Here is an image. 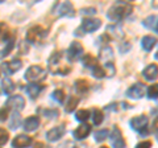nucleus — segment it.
Returning <instances> with one entry per match:
<instances>
[{
  "label": "nucleus",
  "instance_id": "f257e3e1",
  "mask_svg": "<svg viewBox=\"0 0 158 148\" xmlns=\"http://www.w3.org/2000/svg\"><path fill=\"white\" fill-rule=\"evenodd\" d=\"M49 72L52 74H58V76H66L71 70L70 62H69L67 56H65L62 52H54L48 61Z\"/></svg>",
  "mask_w": 158,
  "mask_h": 148
},
{
  "label": "nucleus",
  "instance_id": "f03ea898",
  "mask_svg": "<svg viewBox=\"0 0 158 148\" xmlns=\"http://www.w3.org/2000/svg\"><path fill=\"white\" fill-rule=\"evenodd\" d=\"M132 11H133V7H132L131 3L117 2L116 4H113V6L110 8L107 16L112 21H120V20H123V19H125L128 15H131Z\"/></svg>",
  "mask_w": 158,
  "mask_h": 148
},
{
  "label": "nucleus",
  "instance_id": "7ed1b4c3",
  "mask_svg": "<svg viewBox=\"0 0 158 148\" xmlns=\"http://www.w3.org/2000/svg\"><path fill=\"white\" fill-rule=\"evenodd\" d=\"M24 77H25V80L29 81L31 83H38L46 78V70L41 66L34 65V66H31L28 69Z\"/></svg>",
  "mask_w": 158,
  "mask_h": 148
},
{
  "label": "nucleus",
  "instance_id": "20e7f679",
  "mask_svg": "<svg viewBox=\"0 0 158 148\" xmlns=\"http://www.w3.org/2000/svg\"><path fill=\"white\" fill-rule=\"evenodd\" d=\"M46 34H48V31L45 28H42L41 25H34L27 32V40L29 42L36 44V42L42 41Z\"/></svg>",
  "mask_w": 158,
  "mask_h": 148
},
{
  "label": "nucleus",
  "instance_id": "39448f33",
  "mask_svg": "<svg viewBox=\"0 0 158 148\" xmlns=\"http://www.w3.org/2000/svg\"><path fill=\"white\" fill-rule=\"evenodd\" d=\"M53 11L56 15H58V16H70V17H73L74 15H75V9H74L73 4L69 3V2L56 4Z\"/></svg>",
  "mask_w": 158,
  "mask_h": 148
},
{
  "label": "nucleus",
  "instance_id": "423d86ee",
  "mask_svg": "<svg viewBox=\"0 0 158 148\" xmlns=\"http://www.w3.org/2000/svg\"><path fill=\"white\" fill-rule=\"evenodd\" d=\"M146 126H148V118L145 115L135 116V118H132V120H131V127L135 131L140 132V134L146 135L148 132H149V131L146 130Z\"/></svg>",
  "mask_w": 158,
  "mask_h": 148
},
{
  "label": "nucleus",
  "instance_id": "0eeeda50",
  "mask_svg": "<svg viewBox=\"0 0 158 148\" xmlns=\"http://www.w3.org/2000/svg\"><path fill=\"white\" fill-rule=\"evenodd\" d=\"M102 25V21L99 19H92V17H86L82 21V27H81V32L85 33H91L98 31Z\"/></svg>",
  "mask_w": 158,
  "mask_h": 148
},
{
  "label": "nucleus",
  "instance_id": "6e6552de",
  "mask_svg": "<svg viewBox=\"0 0 158 148\" xmlns=\"http://www.w3.org/2000/svg\"><path fill=\"white\" fill-rule=\"evenodd\" d=\"M111 146L113 148H125L127 144H125V140L123 139V135H121V131L118 130V127L115 126L113 127V130L111 132Z\"/></svg>",
  "mask_w": 158,
  "mask_h": 148
},
{
  "label": "nucleus",
  "instance_id": "1a4fd4ad",
  "mask_svg": "<svg viewBox=\"0 0 158 148\" xmlns=\"http://www.w3.org/2000/svg\"><path fill=\"white\" fill-rule=\"evenodd\" d=\"M23 66V62L20 58H13L12 61H8V62H4L2 65V69L3 72L7 74V76H11V74H13L15 72L20 70Z\"/></svg>",
  "mask_w": 158,
  "mask_h": 148
},
{
  "label": "nucleus",
  "instance_id": "9d476101",
  "mask_svg": "<svg viewBox=\"0 0 158 148\" xmlns=\"http://www.w3.org/2000/svg\"><path fill=\"white\" fill-rule=\"evenodd\" d=\"M82 53H83L82 44L74 41V42H71V45H70V48H69V50H67V58L69 60H71V61H75L82 56Z\"/></svg>",
  "mask_w": 158,
  "mask_h": 148
},
{
  "label": "nucleus",
  "instance_id": "9b49d317",
  "mask_svg": "<svg viewBox=\"0 0 158 148\" xmlns=\"http://www.w3.org/2000/svg\"><path fill=\"white\" fill-rule=\"evenodd\" d=\"M4 106L13 107L15 110L21 111L24 108V106H25V101H24V98L21 95H12V97H9L7 99V102H6V105Z\"/></svg>",
  "mask_w": 158,
  "mask_h": 148
},
{
  "label": "nucleus",
  "instance_id": "f8f14e48",
  "mask_svg": "<svg viewBox=\"0 0 158 148\" xmlns=\"http://www.w3.org/2000/svg\"><path fill=\"white\" fill-rule=\"evenodd\" d=\"M144 94H145V87L142 83H136V85L131 86L127 90V97L133 98V99H138V98L144 97Z\"/></svg>",
  "mask_w": 158,
  "mask_h": 148
},
{
  "label": "nucleus",
  "instance_id": "ddd939ff",
  "mask_svg": "<svg viewBox=\"0 0 158 148\" xmlns=\"http://www.w3.org/2000/svg\"><path fill=\"white\" fill-rule=\"evenodd\" d=\"M65 132H66V130L63 128V126L54 127V128H52L50 131L46 132V139H48L49 141H56V140H58V139H61V137L65 135Z\"/></svg>",
  "mask_w": 158,
  "mask_h": 148
},
{
  "label": "nucleus",
  "instance_id": "4468645a",
  "mask_svg": "<svg viewBox=\"0 0 158 148\" xmlns=\"http://www.w3.org/2000/svg\"><path fill=\"white\" fill-rule=\"evenodd\" d=\"M31 144H32V137H29L28 135H19L12 141V146L15 148H27Z\"/></svg>",
  "mask_w": 158,
  "mask_h": 148
},
{
  "label": "nucleus",
  "instance_id": "2eb2a0df",
  "mask_svg": "<svg viewBox=\"0 0 158 148\" xmlns=\"http://www.w3.org/2000/svg\"><path fill=\"white\" fill-rule=\"evenodd\" d=\"M142 76L146 81H154L158 78V66L154 65V63H152L148 67L144 69V72H142Z\"/></svg>",
  "mask_w": 158,
  "mask_h": 148
},
{
  "label": "nucleus",
  "instance_id": "dca6fc26",
  "mask_svg": "<svg viewBox=\"0 0 158 148\" xmlns=\"http://www.w3.org/2000/svg\"><path fill=\"white\" fill-rule=\"evenodd\" d=\"M90 132H91V127L86 124V123H83L82 126H79L75 131L73 132V135L75 139L78 140H82V139H85V137H87L88 135H90Z\"/></svg>",
  "mask_w": 158,
  "mask_h": 148
},
{
  "label": "nucleus",
  "instance_id": "f3484780",
  "mask_svg": "<svg viewBox=\"0 0 158 148\" xmlns=\"http://www.w3.org/2000/svg\"><path fill=\"white\" fill-rule=\"evenodd\" d=\"M42 89H44V85H40V83H29L25 90H27V94L31 97L32 99H36L40 93L42 91Z\"/></svg>",
  "mask_w": 158,
  "mask_h": 148
},
{
  "label": "nucleus",
  "instance_id": "a211bd4d",
  "mask_svg": "<svg viewBox=\"0 0 158 148\" xmlns=\"http://www.w3.org/2000/svg\"><path fill=\"white\" fill-rule=\"evenodd\" d=\"M40 126V119L38 116H29L27 118V120L24 122V130L25 131H34Z\"/></svg>",
  "mask_w": 158,
  "mask_h": 148
},
{
  "label": "nucleus",
  "instance_id": "6ab92c4d",
  "mask_svg": "<svg viewBox=\"0 0 158 148\" xmlns=\"http://www.w3.org/2000/svg\"><path fill=\"white\" fill-rule=\"evenodd\" d=\"M156 44H157V38L153 36H145V37H142V40H141V46L146 52L152 50Z\"/></svg>",
  "mask_w": 158,
  "mask_h": 148
},
{
  "label": "nucleus",
  "instance_id": "aec40b11",
  "mask_svg": "<svg viewBox=\"0 0 158 148\" xmlns=\"http://www.w3.org/2000/svg\"><path fill=\"white\" fill-rule=\"evenodd\" d=\"M13 36L9 32V28L7 27L6 23H0V44L2 42H8Z\"/></svg>",
  "mask_w": 158,
  "mask_h": 148
},
{
  "label": "nucleus",
  "instance_id": "412c9836",
  "mask_svg": "<svg viewBox=\"0 0 158 148\" xmlns=\"http://www.w3.org/2000/svg\"><path fill=\"white\" fill-rule=\"evenodd\" d=\"M82 62H83V65H85L86 67H90L91 70H92L94 67H96V66L99 65L98 58H95V57L92 56V54H86V56H83Z\"/></svg>",
  "mask_w": 158,
  "mask_h": 148
},
{
  "label": "nucleus",
  "instance_id": "4be33fe9",
  "mask_svg": "<svg viewBox=\"0 0 158 148\" xmlns=\"http://www.w3.org/2000/svg\"><path fill=\"white\" fill-rule=\"evenodd\" d=\"M142 24H144V27L148 28V29H156L157 25H158V16H157V15L148 16L145 20L142 21Z\"/></svg>",
  "mask_w": 158,
  "mask_h": 148
},
{
  "label": "nucleus",
  "instance_id": "5701e85b",
  "mask_svg": "<svg viewBox=\"0 0 158 148\" xmlns=\"http://www.w3.org/2000/svg\"><path fill=\"white\" fill-rule=\"evenodd\" d=\"M75 89L78 93H81V94H85L90 90V82L86 81V80H77L75 81Z\"/></svg>",
  "mask_w": 158,
  "mask_h": 148
},
{
  "label": "nucleus",
  "instance_id": "b1692460",
  "mask_svg": "<svg viewBox=\"0 0 158 148\" xmlns=\"http://www.w3.org/2000/svg\"><path fill=\"white\" fill-rule=\"evenodd\" d=\"M2 86H3V90L6 94H11L15 90V83L11 81V78H4L2 81Z\"/></svg>",
  "mask_w": 158,
  "mask_h": 148
},
{
  "label": "nucleus",
  "instance_id": "393cba45",
  "mask_svg": "<svg viewBox=\"0 0 158 148\" xmlns=\"http://www.w3.org/2000/svg\"><path fill=\"white\" fill-rule=\"evenodd\" d=\"M100 58L103 61H104L106 63H111L110 60L112 58V49L110 46H106V48H103L102 50H100Z\"/></svg>",
  "mask_w": 158,
  "mask_h": 148
},
{
  "label": "nucleus",
  "instance_id": "a878e982",
  "mask_svg": "<svg viewBox=\"0 0 158 148\" xmlns=\"http://www.w3.org/2000/svg\"><path fill=\"white\" fill-rule=\"evenodd\" d=\"M78 105H79V98L78 97H70L69 98L67 105H66V112H73Z\"/></svg>",
  "mask_w": 158,
  "mask_h": 148
},
{
  "label": "nucleus",
  "instance_id": "bb28decb",
  "mask_svg": "<svg viewBox=\"0 0 158 148\" xmlns=\"http://www.w3.org/2000/svg\"><path fill=\"white\" fill-rule=\"evenodd\" d=\"M13 46H15V37H12L11 40H9V41L7 42V46L4 48L3 50H0V58H4V57H7L8 54L12 52Z\"/></svg>",
  "mask_w": 158,
  "mask_h": 148
},
{
  "label": "nucleus",
  "instance_id": "cd10ccee",
  "mask_svg": "<svg viewBox=\"0 0 158 148\" xmlns=\"http://www.w3.org/2000/svg\"><path fill=\"white\" fill-rule=\"evenodd\" d=\"M148 97L150 99H158V83H153L148 89Z\"/></svg>",
  "mask_w": 158,
  "mask_h": 148
},
{
  "label": "nucleus",
  "instance_id": "c85d7f7f",
  "mask_svg": "<svg viewBox=\"0 0 158 148\" xmlns=\"http://www.w3.org/2000/svg\"><path fill=\"white\" fill-rule=\"evenodd\" d=\"M92 76L95 77V78H103V77L107 76V73H106V70H104V67H103L100 63H99L96 67L92 69Z\"/></svg>",
  "mask_w": 158,
  "mask_h": 148
},
{
  "label": "nucleus",
  "instance_id": "c756f323",
  "mask_svg": "<svg viewBox=\"0 0 158 148\" xmlns=\"http://www.w3.org/2000/svg\"><path fill=\"white\" fill-rule=\"evenodd\" d=\"M92 114H94V118H92V119H94V124L99 126L103 122V119H104V115H103V112L99 110V108H95Z\"/></svg>",
  "mask_w": 158,
  "mask_h": 148
},
{
  "label": "nucleus",
  "instance_id": "7c9ffc66",
  "mask_svg": "<svg viewBox=\"0 0 158 148\" xmlns=\"http://www.w3.org/2000/svg\"><path fill=\"white\" fill-rule=\"evenodd\" d=\"M75 118L79 122H86L88 118H90V111L88 110H79L75 114Z\"/></svg>",
  "mask_w": 158,
  "mask_h": 148
},
{
  "label": "nucleus",
  "instance_id": "2f4dec72",
  "mask_svg": "<svg viewBox=\"0 0 158 148\" xmlns=\"http://www.w3.org/2000/svg\"><path fill=\"white\" fill-rule=\"evenodd\" d=\"M108 135H110V131L106 130V128H103V130L95 132V140L96 141H103L104 139H107Z\"/></svg>",
  "mask_w": 158,
  "mask_h": 148
},
{
  "label": "nucleus",
  "instance_id": "473e14b6",
  "mask_svg": "<svg viewBox=\"0 0 158 148\" xmlns=\"http://www.w3.org/2000/svg\"><path fill=\"white\" fill-rule=\"evenodd\" d=\"M53 99L58 102V103H62L63 101H65V93H63V90H61V89H58V90H54L53 93Z\"/></svg>",
  "mask_w": 158,
  "mask_h": 148
},
{
  "label": "nucleus",
  "instance_id": "72a5a7b5",
  "mask_svg": "<svg viewBox=\"0 0 158 148\" xmlns=\"http://www.w3.org/2000/svg\"><path fill=\"white\" fill-rule=\"evenodd\" d=\"M19 126H20V115H19V112H15L13 116H12V120H11V123H9V128L16 130Z\"/></svg>",
  "mask_w": 158,
  "mask_h": 148
},
{
  "label": "nucleus",
  "instance_id": "f704fd0d",
  "mask_svg": "<svg viewBox=\"0 0 158 148\" xmlns=\"http://www.w3.org/2000/svg\"><path fill=\"white\" fill-rule=\"evenodd\" d=\"M9 139V135H8V132L4 130V128H0V146H4L6 143L8 141Z\"/></svg>",
  "mask_w": 158,
  "mask_h": 148
},
{
  "label": "nucleus",
  "instance_id": "c9c22d12",
  "mask_svg": "<svg viewBox=\"0 0 158 148\" xmlns=\"http://www.w3.org/2000/svg\"><path fill=\"white\" fill-rule=\"evenodd\" d=\"M8 114H9V107L4 106L0 108V122H4L8 118Z\"/></svg>",
  "mask_w": 158,
  "mask_h": 148
},
{
  "label": "nucleus",
  "instance_id": "e433bc0d",
  "mask_svg": "<svg viewBox=\"0 0 158 148\" xmlns=\"http://www.w3.org/2000/svg\"><path fill=\"white\" fill-rule=\"evenodd\" d=\"M59 148H86V146L78 144V143H73V141H67L65 144H62Z\"/></svg>",
  "mask_w": 158,
  "mask_h": 148
},
{
  "label": "nucleus",
  "instance_id": "4c0bfd02",
  "mask_svg": "<svg viewBox=\"0 0 158 148\" xmlns=\"http://www.w3.org/2000/svg\"><path fill=\"white\" fill-rule=\"evenodd\" d=\"M42 114H44V115H46L49 119H54L56 116L59 115V112H58V110H44V111H42Z\"/></svg>",
  "mask_w": 158,
  "mask_h": 148
},
{
  "label": "nucleus",
  "instance_id": "58836bf2",
  "mask_svg": "<svg viewBox=\"0 0 158 148\" xmlns=\"http://www.w3.org/2000/svg\"><path fill=\"white\" fill-rule=\"evenodd\" d=\"M150 147H152V141L149 140H144L136 146V148H150Z\"/></svg>",
  "mask_w": 158,
  "mask_h": 148
},
{
  "label": "nucleus",
  "instance_id": "ea45409f",
  "mask_svg": "<svg viewBox=\"0 0 158 148\" xmlns=\"http://www.w3.org/2000/svg\"><path fill=\"white\" fill-rule=\"evenodd\" d=\"M82 15H95L96 13V9L95 8H83L81 11Z\"/></svg>",
  "mask_w": 158,
  "mask_h": 148
},
{
  "label": "nucleus",
  "instance_id": "a19ab883",
  "mask_svg": "<svg viewBox=\"0 0 158 148\" xmlns=\"http://www.w3.org/2000/svg\"><path fill=\"white\" fill-rule=\"evenodd\" d=\"M33 148H49V146H46L45 143H41V141H37V143H34V146Z\"/></svg>",
  "mask_w": 158,
  "mask_h": 148
},
{
  "label": "nucleus",
  "instance_id": "79ce46f5",
  "mask_svg": "<svg viewBox=\"0 0 158 148\" xmlns=\"http://www.w3.org/2000/svg\"><path fill=\"white\" fill-rule=\"evenodd\" d=\"M153 128H154V131L158 132V118H156L154 123H153Z\"/></svg>",
  "mask_w": 158,
  "mask_h": 148
},
{
  "label": "nucleus",
  "instance_id": "37998d69",
  "mask_svg": "<svg viewBox=\"0 0 158 148\" xmlns=\"http://www.w3.org/2000/svg\"><path fill=\"white\" fill-rule=\"evenodd\" d=\"M156 58H157V60H158V50H157V53H156Z\"/></svg>",
  "mask_w": 158,
  "mask_h": 148
},
{
  "label": "nucleus",
  "instance_id": "c03bdc74",
  "mask_svg": "<svg viewBox=\"0 0 158 148\" xmlns=\"http://www.w3.org/2000/svg\"><path fill=\"white\" fill-rule=\"evenodd\" d=\"M156 31H157V33H158V25H157V28H156Z\"/></svg>",
  "mask_w": 158,
  "mask_h": 148
},
{
  "label": "nucleus",
  "instance_id": "a18cd8bd",
  "mask_svg": "<svg viewBox=\"0 0 158 148\" xmlns=\"http://www.w3.org/2000/svg\"><path fill=\"white\" fill-rule=\"evenodd\" d=\"M100 148H108V147H106V146H103V147H100Z\"/></svg>",
  "mask_w": 158,
  "mask_h": 148
},
{
  "label": "nucleus",
  "instance_id": "49530a36",
  "mask_svg": "<svg viewBox=\"0 0 158 148\" xmlns=\"http://www.w3.org/2000/svg\"><path fill=\"white\" fill-rule=\"evenodd\" d=\"M157 139H158V132H157Z\"/></svg>",
  "mask_w": 158,
  "mask_h": 148
}]
</instances>
